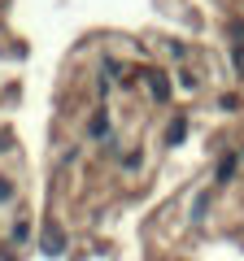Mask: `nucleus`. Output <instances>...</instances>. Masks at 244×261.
<instances>
[{
  "label": "nucleus",
  "instance_id": "obj_4",
  "mask_svg": "<svg viewBox=\"0 0 244 261\" xmlns=\"http://www.w3.org/2000/svg\"><path fill=\"white\" fill-rule=\"evenodd\" d=\"M61 248H66V235L57 231V226H48V231H44V252H53V257H57Z\"/></svg>",
  "mask_w": 244,
  "mask_h": 261
},
{
  "label": "nucleus",
  "instance_id": "obj_8",
  "mask_svg": "<svg viewBox=\"0 0 244 261\" xmlns=\"http://www.w3.org/2000/svg\"><path fill=\"white\" fill-rule=\"evenodd\" d=\"M0 148H5V135H0Z\"/></svg>",
  "mask_w": 244,
  "mask_h": 261
},
{
  "label": "nucleus",
  "instance_id": "obj_7",
  "mask_svg": "<svg viewBox=\"0 0 244 261\" xmlns=\"http://www.w3.org/2000/svg\"><path fill=\"white\" fill-rule=\"evenodd\" d=\"M9 196H13V183H9V178H0V205H5Z\"/></svg>",
  "mask_w": 244,
  "mask_h": 261
},
{
  "label": "nucleus",
  "instance_id": "obj_5",
  "mask_svg": "<svg viewBox=\"0 0 244 261\" xmlns=\"http://www.w3.org/2000/svg\"><path fill=\"white\" fill-rule=\"evenodd\" d=\"M87 130H92V140H101V135H109V118H105V109H101V113L92 118V126H87Z\"/></svg>",
  "mask_w": 244,
  "mask_h": 261
},
{
  "label": "nucleus",
  "instance_id": "obj_3",
  "mask_svg": "<svg viewBox=\"0 0 244 261\" xmlns=\"http://www.w3.org/2000/svg\"><path fill=\"white\" fill-rule=\"evenodd\" d=\"M235 166H240V152H227V157L218 161V183H231V174H235Z\"/></svg>",
  "mask_w": 244,
  "mask_h": 261
},
{
  "label": "nucleus",
  "instance_id": "obj_2",
  "mask_svg": "<svg viewBox=\"0 0 244 261\" xmlns=\"http://www.w3.org/2000/svg\"><path fill=\"white\" fill-rule=\"evenodd\" d=\"M183 135H188V118L179 113V118H175V122H170V126H166V144H170V148H175V144H183Z\"/></svg>",
  "mask_w": 244,
  "mask_h": 261
},
{
  "label": "nucleus",
  "instance_id": "obj_6",
  "mask_svg": "<svg viewBox=\"0 0 244 261\" xmlns=\"http://www.w3.org/2000/svg\"><path fill=\"white\" fill-rule=\"evenodd\" d=\"M231 65L244 74V44H235V48H231Z\"/></svg>",
  "mask_w": 244,
  "mask_h": 261
},
{
  "label": "nucleus",
  "instance_id": "obj_1",
  "mask_svg": "<svg viewBox=\"0 0 244 261\" xmlns=\"http://www.w3.org/2000/svg\"><path fill=\"white\" fill-rule=\"evenodd\" d=\"M149 92H153V100H170V83H166V74H157V70H149Z\"/></svg>",
  "mask_w": 244,
  "mask_h": 261
}]
</instances>
